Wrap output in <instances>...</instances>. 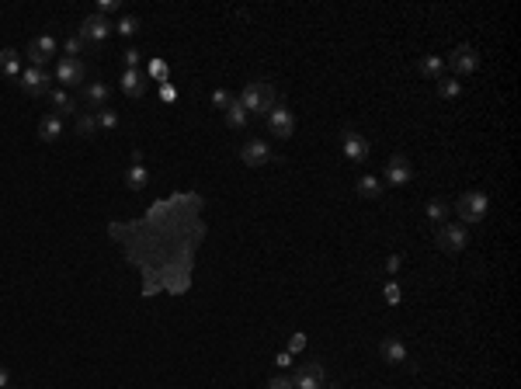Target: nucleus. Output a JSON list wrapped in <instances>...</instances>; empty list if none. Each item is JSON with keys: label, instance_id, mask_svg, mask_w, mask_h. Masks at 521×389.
Here are the masks:
<instances>
[{"label": "nucleus", "instance_id": "f257e3e1", "mask_svg": "<svg viewBox=\"0 0 521 389\" xmlns=\"http://www.w3.org/2000/svg\"><path fill=\"white\" fill-rule=\"evenodd\" d=\"M237 101L247 108V115H260V119H268V111L278 104V94H275V84H271V80H250Z\"/></svg>", "mask_w": 521, "mask_h": 389}, {"label": "nucleus", "instance_id": "f03ea898", "mask_svg": "<svg viewBox=\"0 0 521 389\" xmlns=\"http://www.w3.org/2000/svg\"><path fill=\"white\" fill-rule=\"evenodd\" d=\"M455 212H459V222H483L487 219V212H490V195L487 191H465V195H459V202H455Z\"/></svg>", "mask_w": 521, "mask_h": 389}, {"label": "nucleus", "instance_id": "7ed1b4c3", "mask_svg": "<svg viewBox=\"0 0 521 389\" xmlns=\"http://www.w3.org/2000/svg\"><path fill=\"white\" fill-rule=\"evenodd\" d=\"M112 32H115V25H112V18H101L97 11L94 14H87L84 21H80V38H84V45L90 42V45H101V42H108L112 38Z\"/></svg>", "mask_w": 521, "mask_h": 389}, {"label": "nucleus", "instance_id": "20e7f679", "mask_svg": "<svg viewBox=\"0 0 521 389\" xmlns=\"http://www.w3.org/2000/svg\"><path fill=\"white\" fill-rule=\"evenodd\" d=\"M341 153H344L348 163L361 167L365 160H369V153H372V143L365 139L361 132H354V129H344V132H341Z\"/></svg>", "mask_w": 521, "mask_h": 389}, {"label": "nucleus", "instance_id": "39448f33", "mask_svg": "<svg viewBox=\"0 0 521 389\" xmlns=\"http://www.w3.org/2000/svg\"><path fill=\"white\" fill-rule=\"evenodd\" d=\"M445 63L452 67V73H455V80H459V77H469V73L480 70V52H476L473 45H459V49H452V52L445 56Z\"/></svg>", "mask_w": 521, "mask_h": 389}, {"label": "nucleus", "instance_id": "423d86ee", "mask_svg": "<svg viewBox=\"0 0 521 389\" xmlns=\"http://www.w3.org/2000/svg\"><path fill=\"white\" fill-rule=\"evenodd\" d=\"M413 181V163L403 156V153H393L386 160V171H383V185L389 188H407Z\"/></svg>", "mask_w": 521, "mask_h": 389}, {"label": "nucleus", "instance_id": "0eeeda50", "mask_svg": "<svg viewBox=\"0 0 521 389\" xmlns=\"http://www.w3.org/2000/svg\"><path fill=\"white\" fill-rule=\"evenodd\" d=\"M87 63L84 60H63L56 63V73H52V80H60L63 84V91H73V87H84V80H87Z\"/></svg>", "mask_w": 521, "mask_h": 389}, {"label": "nucleus", "instance_id": "6e6552de", "mask_svg": "<svg viewBox=\"0 0 521 389\" xmlns=\"http://www.w3.org/2000/svg\"><path fill=\"white\" fill-rule=\"evenodd\" d=\"M292 389H327V368L320 362H302L292 372Z\"/></svg>", "mask_w": 521, "mask_h": 389}, {"label": "nucleus", "instance_id": "1a4fd4ad", "mask_svg": "<svg viewBox=\"0 0 521 389\" xmlns=\"http://www.w3.org/2000/svg\"><path fill=\"white\" fill-rule=\"evenodd\" d=\"M469 244V226L465 222H445V226H438V247L445 254H462Z\"/></svg>", "mask_w": 521, "mask_h": 389}, {"label": "nucleus", "instance_id": "9d476101", "mask_svg": "<svg viewBox=\"0 0 521 389\" xmlns=\"http://www.w3.org/2000/svg\"><path fill=\"white\" fill-rule=\"evenodd\" d=\"M52 73L45 70V67H28V70H21V91L28 94V97H42V94H49L52 91Z\"/></svg>", "mask_w": 521, "mask_h": 389}, {"label": "nucleus", "instance_id": "9b49d317", "mask_svg": "<svg viewBox=\"0 0 521 389\" xmlns=\"http://www.w3.org/2000/svg\"><path fill=\"white\" fill-rule=\"evenodd\" d=\"M240 160H243L247 167H268V163L275 160V150H271L268 139H247V143L240 146Z\"/></svg>", "mask_w": 521, "mask_h": 389}, {"label": "nucleus", "instance_id": "f8f14e48", "mask_svg": "<svg viewBox=\"0 0 521 389\" xmlns=\"http://www.w3.org/2000/svg\"><path fill=\"white\" fill-rule=\"evenodd\" d=\"M56 35H38L32 38L28 45V67H49L52 60H56Z\"/></svg>", "mask_w": 521, "mask_h": 389}, {"label": "nucleus", "instance_id": "ddd939ff", "mask_svg": "<svg viewBox=\"0 0 521 389\" xmlns=\"http://www.w3.org/2000/svg\"><path fill=\"white\" fill-rule=\"evenodd\" d=\"M268 132H271L275 139H292V132H295V115H292L285 104H275V108L268 111Z\"/></svg>", "mask_w": 521, "mask_h": 389}, {"label": "nucleus", "instance_id": "4468645a", "mask_svg": "<svg viewBox=\"0 0 521 389\" xmlns=\"http://www.w3.org/2000/svg\"><path fill=\"white\" fill-rule=\"evenodd\" d=\"M80 97H84V108H87V111H101V108H108L112 84H104V80H87V84L80 87Z\"/></svg>", "mask_w": 521, "mask_h": 389}, {"label": "nucleus", "instance_id": "2eb2a0df", "mask_svg": "<svg viewBox=\"0 0 521 389\" xmlns=\"http://www.w3.org/2000/svg\"><path fill=\"white\" fill-rule=\"evenodd\" d=\"M49 104H52V115H60V119H66V115H77V97L70 94V91H56L52 87L49 91Z\"/></svg>", "mask_w": 521, "mask_h": 389}, {"label": "nucleus", "instance_id": "dca6fc26", "mask_svg": "<svg viewBox=\"0 0 521 389\" xmlns=\"http://www.w3.org/2000/svg\"><path fill=\"white\" fill-rule=\"evenodd\" d=\"M146 185H149V171L143 167V156L136 153V156H132V167L125 171V188H129V191H146Z\"/></svg>", "mask_w": 521, "mask_h": 389}, {"label": "nucleus", "instance_id": "f3484780", "mask_svg": "<svg viewBox=\"0 0 521 389\" xmlns=\"http://www.w3.org/2000/svg\"><path fill=\"white\" fill-rule=\"evenodd\" d=\"M354 191H358L361 198L376 202V198H383V195H386V185H383V178H376V174H361V178L354 181Z\"/></svg>", "mask_w": 521, "mask_h": 389}, {"label": "nucleus", "instance_id": "a211bd4d", "mask_svg": "<svg viewBox=\"0 0 521 389\" xmlns=\"http://www.w3.org/2000/svg\"><path fill=\"white\" fill-rule=\"evenodd\" d=\"M379 355H383V362H389V365H403V362L410 358V355H407V344H403L400 338H383Z\"/></svg>", "mask_w": 521, "mask_h": 389}, {"label": "nucleus", "instance_id": "6ab92c4d", "mask_svg": "<svg viewBox=\"0 0 521 389\" xmlns=\"http://www.w3.org/2000/svg\"><path fill=\"white\" fill-rule=\"evenodd\" d=\"M417 73L424 80H441L445 77V56H421V60H417Z\"/></svg>", "mask_w": 521, "mask_h": 389}, {"label": "nucleus", "instance_id": "aec40b11", "mask_svg": "<svg viewBox=\"0 0 521 389\" xmlns=\"http://www.w3.org/2000/svg\"><path fill=\"white\" fill-rule=\"evenodd\" d=\"M0 73L8 80H21V56L14 49H0Z\"/></svg>", "mask_w": 521, "mask_h": 389}, {"label": "nucleus", "instance_id": "412c9836", "mask_svg": "<svg viewBox=\"0 0 521 389\" xmlns=\"http://www.w3.org/2000/svg\"><path fill=\"white\" fill-rule=\"evenodd\" d=\"M38 139H42V143L63 139V119H60V115H45V119L38 122Z\"/></svg>", "mask_w": 521, "mask_h": 389}, {"label": "nucleus", "instance_id": "4be33fe9", "mask_svg": "<svg viewBox=\"0 0 521 389\" xmlns=\"http://www.w3.org/2000/svg\"><path fill=\"white\" fill-rule=\"evenodd\" d=\"M424 215H428V222H435V226H445L448 215H452V205H448L445 198H431V202L424 205Z\"/></svg>", "mask_w": 521, "mask_h": 389}, {"label": "nucleus", "instance_id": "5701e85b", "mask_svg": "<svg viewBox=\"0 0 521 389\" xmlns=\"http://www.w3.org/2000/svg\"><path fill=\"white\" fill-rule=\"evenodd\" d=\"M223 119H226V126H230L233 132H240V129H243V126L250 122V115H247V108H243L240 101H233V104H230V108L223 111Z\"/></svg>", "mask_w": 521, "mask_h": 389}, {"label": "nucleus", "instance_id": "b1692460", "mask_svg": "<svg viewBox=\"0 0 521 389\" xmlns=\"http://www.w3.org/2000/svg\"><path fill=\"white\" fill-rule=\"evenodd\" d=\"M77 136L80 139H94L97 136V119H94V111H84V115H77Z\"/></svg>", "mask_w": 521, "mask_h": 389}, {"label": "nucleus", "instance_id": "393cba45", "mask_svg": "<svg viewBox=\"0 0 521 389\" xmlns=\"http://www.w3.org/2000/svg\"><path fill=\"white\" fill-rule=\"evenodd\" d=\"M435 84H438L435 91H438V97H441V101H455V97L462 94V84H459L455 77H441V80H435Z\"/></svg>", "mask_w": 521, "mask_h": 389}, {"label": "nucleus", "instance_id": "a878e982", "mask_svg": "<svg viewBox=\"0 0 521 389\" xmlns=\"http://www.w3.org/2000/svg\"><path fill=\"white\" fill-rule=\"evenodd\" d=\"M122 91H125L129 97H139V94H143V77H139V70H125V73H122Z\"/></svg>", "mask_w": 521, "mask_h": 389}, {"label": "nucleus", "instance_id": "bb28decb", "mask_svg": "<svg viewBox=\"0 0 521 389\" xmlns=\"http://www.w3.org/2000/svg\"><path fill=\"white\" fill-rule=\"evenodd\" d=\"M94 119H97V132L101 129H119V115L112 108H101V111H94Z\"/></svg>", "mask_w": 521, "mask_h": 389}, {"label": "nucleus", "instance_id": "cd10ccee", "mask_svg": "<svg viewBox=\"0 0 521 389\" xmlns=\"http://www.w3.org/2000/svg\"><path fill=\"white\" fill-rule=\"evenodd\" d=\"M80 52H84V38L80 35L63 38V56H66V60H80Z\"/></svg>", "mask_w": 521, "mask_h": 389}, {"label": "nucleus", "instance_id": "c85d7f7f", "mask_svg": "<svg viewBox=\"0 0 521 389\" xmlns=\"http://www.w3.org/2000/svg\"><path fill=\"white\" fill-rule=\"evenodd\" d=\"M115 32H119L122 38H132V35L139 32V18H132V14H125V18H119V25H115Z\"/></svg>", "mask_w": 521, "mask_h": 389}, {"label": "nucleus", "instance_id": "c756f323", "mask_svg": "<svg viewBox=\"0 0 521 389\" xmlns=\"http://www.w3.org/2000/svg\"><path fill=\"white\" fill-rule=\"evenodd\" d=\"M122 11V0H97V14L108 18V14H119Z\"/></svg>", "mask_w": 521, "mask_h": 389}, {"label": "nucleus", "instance_id": "7c9ffc66", "mask_svg": "<svg viewBox=\"0 0 521 389\" xmlns=\"http://www.w3.org/2000/svg\"><path fill=\"white\" fill-rule=\"evenodd\" d=\"M233 101H237V97H233L230 91H213V104H216V108H223V111H226Z\"/></svg>", "mask_w": 521, "mask_h": 389}, {"label": "nucleus", "instance_id": "2f4dec72", "mask_svg": "<svg viewBox=\"0 0 521 389\" xmlns=\"http://www.w3.org/2000/svg\"><path fill=\"white\" fill-rule=\"evenodd\" d=\"M299 351H306V333H292L289 338V355H299Z\"/></svg>", "mask_w": 521, "mask_h": 389}, {"label": "nucleus", "instance_id": "473e14b6", "mask_svg": "<svg viewBox=\"0 0 521 389\" xmlns=\"http://www.w3.org/2000/svg\"><path fill=\"white\" fill-rule=\"evenodd\" d=\"M383 296H386V303H389V306H400V289H396V282H386Z\"/></svg>", "mask_w": 521, "mask_h": 389}, {"label": "nucleus", "instance_id": "72a5a7b5", "mask_svg": "<svg viewBox=\"0 0 521 389\" xmlns=\"http://www.w3.org/2000/svg\"><path fill=\"white\" fill-rule=\"evenodd\" d=\"M400 264H403V257H400V254H389V257H386V271H389V278L400 271Z\"/></svg>", "mask_w": 521, "mask_h": 389}, {"label": "nucleus", "instance_id": "f704fd0d", "mask_svg": "<svg viewBox=\"0 0 521 389\" xmlns=\"http://www.w3.org/2000/svg\"><path fill=\"white\" fill-rule=\"evenodd\" d=\"M268 389H292V379H289V375H275V379L268 382Z\"/></svg>", "mask_w": 521, "mask_h": 389}, {"label": "nucleus", "instance_id": "c9c22d12", "mask_svg": "<svg viewBox=\"0 0 521 389\" xmlns=\"http://www.w3.org/2000/svg\"><path fill=\"white\" fill-rule=\"evenodd\" d=\"M125 67H129V70H139V52H136V49H125Z\"/></svg>", "mask_w": 521, "mask_h": 389}, {"label": "nucleus", "instance_id": "e433bc0d", "mask_svg": "<svg viewBox=\"0 0 521 389\" xmlns=\"http://www.w3.org/2000/svg\"><path fill=\"white\" fill-rule=\"evenodd\" d=\"M0 389H14V386H11V372H8L4 365H0Z\"/></svg>", "mask_w": 521, "mask_h": 389}, {"label": "nucleus", "instance_id": "4c0bfd02", "mask_svg": "<svg viewBox=\"0 0 521 389\" xmlns=\"http://www.w3.org/2000/svg\"><path fill=\"white\" fill-rule=\"evenodd\" d=\"M275 365H278V368H289V365H292V355H289V351H282V355L275 358Z\"/></svg>", "mask_w": 521, "mask_h": 389}, {"label": "nucleus", "instance_id": "58836bf2", "mask_svg": "<svg viewBox=\"0 0 521 389\" xmlns=\"http://www.w3.org/2000/svg\"><path fill=\"white\" fill-rule=\"evenodd\" d=\"M160 97H164V101H174V91H171V87L164 84V87H160Z\"/></svg>", "mask_w": 521, "mask_h": 389}]
</instances>
